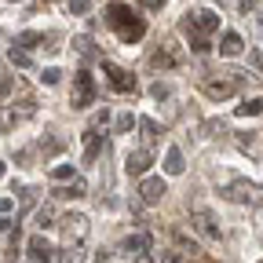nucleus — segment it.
<instances>
[{"label":"nucleus","instance_id":"obj_1","mask_svg":"<svg viewBox=\"0 0 263 263\" xmlns=\"http://www.w3.org/2000/svg\"><path fill=\"white\" fill-rule=\"evenodd\" d=\"M219 194L227 197V201H238V205H259V209H263V186H256V183H249V179L227 183Z\"/></svg>","mask_w":263,"mask_h":263},{"label":"nucleus","instance_id":"obj_2","mask_svg":"<svg viewBox=\"0 0 263 263\" xmlns=\"http://www.w3.org/2000/svg\"><path fill=\"white\" fill-rule=\"evenodd\" d=\"M110 22L117 26V33H121V41H139L143 37V33H146V26L136 18V15H132L124 4H114L110 8Z\"/></svg>","mask_w":263,"mask_h":263},{"label":"nucleus","instance_id":"obj_3","mask_svg":"<svg viewBox=\"0 0 263 263\" xmlns=\"http://www.w3.org/2000/svg\"><path fill=\"white\" fill-rule=\"evenodd\" d=\"M59 230H62L66 245H81V241L88 238V216H81V212L62 216V219H59Z\"/></svg>","mask_w":263,"mask_h":263},{"label":"nucleus","instance_id":"obj_4","mask_svg":"<svg viewBox=\"0 0 263 263\" xmlns=\"http://www.w3.org/2000/svg\"><path fill=\"white\" fill-rule=\"evenodd\" d=\"M190 223H194V230H197L205 241H219V227H216V216H212L209 209L197 205V209L190 212Z\"/></svg>","mask_w":263,"mask_h":263},{"label":"nucleus","instance_id":"obj_5","mask_svg":"<svg viewBox=\"0 0 263 263\" xmlns=\"http://www.w3.org/2000/svg\"><path fill=\"white\" fill-rule=\"evenodd\" d=\"M91 99H95V81H91V73H77L73 77V110H84V106H91Z\"/></svg>","mask_w":263,"mask_h":263},{"label":"nucleus","instance_id":"obj_6","mask_svg":"<svg viewBox=\"0 0 263 263\" xmlns=\"http://www.w3.org/2000/svg\"><path fill=\"white\" fill-rule=\"evenodd\" d=\"M103 73L110 77V88L114 91H136V77H132L128 70H121V66H114V62H103Z\"/></svg>","mask_w":263,"mask_h":263},{"label":"nucleus","instance_id":"obj_7","mask_svg":"<svg viewBox=\"0 0 263 263\" xmlns=\"http://www.w3.org/2000/svg\"><path fill=\"white\" fill-rule=\"evenodd\" d=\"M238 84H241V73H230L223 81H205V95L209 99H230L238 91Z\"/></svg>","mask_w":263,"mask_h":263},{"label":"nucleus","instance_id":"obj_8","mask_svg":"<svg viewBox=\"0 0 263 263\" xmlns=\"http://www.w3.org/2000/svg\"><path fill=\"white\" fill-rule=\"evenodd\" d=\"M164 194H168V186H164V179H161V176H150V179H143V183H139V197H143L146 205H157Z\"/></svg>","mask_w":263,"mask_h":263},{"label":"nucleus","instance_id":"obj_9","mask_svg":"<svg viewBox=\"0 0 263 263\" xmlns=\"http://www.w3.org/2000/svg\"><path fill=\"white\" fill-rule=\"evenodd\" d=\"M216 26H219V18H216L212 11H197L194 18L186 15V22H183V29H186V33H212Z\"/></svg>","mask_w":263,"mask_h":263},{"label":"nucleus","instance_id":"obj_10","mask_svg":"<svg viewBox=\"0 0 263 263\" xmlns=\"http://www.w3.org/2000/svg\"><path fill=\"white\" fill-rule=\"evenodd\" d=\"M150 161H154L150 150H132L128 161H124V172H128V176H143V172L150 168Z\"/></svg>","mask_w":263,"mask_h":263},{"label":"nucleus","instance_id":"obj_11","mask_svg":"<svg viewBox=\"0 0 263 263\" xmlns=\"http://www.w3.org/2000/svg\"><path fill=\"white\" fill-rule=\"evenodd\" d=\"M183 168H186V164H183V150L168 146V154H164V172H168V176H183Z\"/></svg>","mask_w":263,"mask_h":263},{"label":"nucleus","instance_id":"obj_12","mask_svg":"<svg viewBox=\"0 0 263 263\" xmlns=\"http://www.w3.org/2000/svg\"><path fill=\"white\" fill-rule=\"evenodd\" d=\"M29 256L37 259V263H51V245L37 234V238H29Z\"/></svg>","mask_w":263,"mask_h":263},{"label":"nucleus","instance_id":"obj_13","mask_svg":"<svg viewBox=\"0 0 263 263\" xmlns=\"http://www.w3.org/2000/svg\"><path fill=\"white\" fill-rule=\"evenodd\" d=\"M95 157H99V136H95V128H88L84 132V161L91 164Z\"/></svg>","mask_w":263,"mask_h":263},{"label":"nucleus","instance_id":"obj_14","mask_svg":"<svg viewBox=\"0 0 263 263\" xmlns=\"http://www.w3.org/2000/svg\"><path fill=\"white\" fill-rule=\"evenodd\" d=\"M241 48H245V44H241V37H238V33H227V37L219 41V51H223V55H238Z\"/></svg>","mask_w":263,"mask_h":263},{"label":"nucleus","instance_id":"obj_15","mask_svg":"<svg viewBox=\"0 0 263 263\" xmlns=\"http://www.w3.org/2000/svg\"><path fill=\"white\" fill-rule=\"evenodd\" d=\"M256 114H263V99H245L238 106V117H256Z\"/></svg>","mask_w":263,"mask_h":263},{"label":"nucleus","instance_id":"obj_16","mask_svg":"<svg viewBox=\"0 0 263 263\" xmlns=\"http://www.w3.org/2000/svg\"><path fill=\"white\" fill-rule=\"evenodd\" d=\"M84 190H88V186H84V179H73L70 186H59V190H55V197H81Z\"/></svg>","mask_w":263,"mask_h":263},{"label":"nucleus","instance_id":"obj_17","mask_svg":"<svg viewBox=\"0 0 263 263\" xmlns=\"http://www.w3.org/2000/svg\"><path fill=\"white\" fill-rule=\"evenodd\" d=\"M150 66H154V70H168V66H176V59L168 51H154L150 55Z\"/></svg>","mask_w":263,"mask_h":263},{"label":"nucleus","instance_id":"obj_18","mask_svg":"<svg viewBox=\"0 0 263 263\" xmlns=\"http://www.w3.org/2000/svg\"><path fill=\"white\" fill-rule=\"evenodd\" d=\"M186 259H194L190 252H176V249H164L161 252V263H186Z\"/></svg>","mask_w":263,"mask_h":263},{"label":"nucleus","instance_id":"obj_19","mask_svg":"<svg viewBox=\"0 0 263 263\" xmlns=\"http://www.w3.org/2000/svg\"><path fill=\"white\" fill-rule=\"evenodd\" d=\"M77 259H81V252H77V249H70V245H66L59 256H51V263H77Z\"/></svg>","mask_w":263,"mask_h":263},{"label":"nucleus","instance_id":"obj_20","mask_svg":"<svg viewBox=\"0 0 263 263\" xmlns=\"http://www.w3.org/2000/svg\"><path fill=\"white\" fill-rule=\"evenodd\" d=\"M132 124H136V117H132V114H117V121H114L117 136H124V132H132Z\"/></svg>","mask_w":263,"mask_h":263},{"label":"nucleus","instance_id":"obj_21","mask_svg":"<svg viewBox=\"0 0 263 263\" xmlns=\"http://www.w3.org/2000/svg\"><path fill=\"white\" fill-rule=\"evenodd\" d=\"M146 245H150V238H146V234H136V238H128V241H124V249H128V252H143Z\"/></svg>","mask_w":263,"mask_h":263},{"label":"nucleus","instance_id":"obj_22","mask_svg":"<svg viewBox=\"0 0 263 263\" xmlns=\"http://www.w3.org/2000/svg\"><path fill=\"white\" fill-rule=\"evenodd\" d=\"M51 179H55V183L73 179V164H59V168H51Z\"/></svg>","mask_w":263,"mask_h":263},{"label":"nucleus","instance_id":"obj_23","mask_svg":"<svg viewBox=\"0 0 263 263\" xmlns=\"http://www.w3.org/2000/svg\"><path fill=\"white\" fill-rule=\"evenodd\" d=\"M51 219H55V212H51V209H37V227H41V230H48V227H51Z\"/></svg>","mask_w":263,"mask_h":263},{"label":"nucleus","instance_id":"obj_24","mask_svg":"<svg viewBox=\"0 0 263 263\" xmlns=\"http://www.w3.org/2000/svg\"><path fill=\"white\" fill-rule=\"evenodd\" d=\"M139 128L146 132V139H157V124H154L150 117H143V121H139Z\"/></svg>","mask_w":263,"mask_h":263},{"label":"nucleus","instance_id":"obj_25","mask_svg":"<svg viewBox=\"0 0 263 263\" xmlns=\"http://www.w3.org/2000/svg\"><path fill=\"white\" fill-rule=\"evenodd\" d=\"M150 95H154V99H168V84H161V81H157V84L150 88Z\"/></svg>","mask_w":263,"mask_h":263},{"label":"nucleus","instance_id":"obj_26","mask_svg":"<svg viewBox=\"0 0 263 263\" xmlns=\"http://www.w3.org/2000/svg\"><path fill=\"white\" fill-rule=\"evenodd\" d=\"M11 62H15V66H29V55H22V51H11Z\"/></svg>","mask_w":263,"mask_h":263},{"label":"nucleus","instance_id":"obj_27","mask_svg":"<svg viewBox=\"0 0 263 263\" xmlns=\"http://www.w3.org/2000/svg\"><path fill=\"white\" fill-rule=\"evenodd\" d=\"M59 77H62L59 70H44V84H59Z\"/></svg>","mask_w":263,"mask_h":263},{"label":"nucleus","instance_id":"obj_28","mask_svg":"<svg viewBox=\"0 0 263 263\" xmlns=\"http://www.w3.org/2000/svg\"><path fill=\"white\" fill-rule=\"evenodd\" d=\"M70 8L73 11H88V0H70Z\"/></svg>","mask_w":263,"mask_h":263},{"label":"nucleus","instance_id":"obj_29","mask_svg":"<svg viewBox=\"0 0 263 263\" xmlns=\"http://www.w3.org/2000/svg\"><path fill=\"white\" fill-rule=\"evenodd\" d=\"M252 66H256V70H263V51H252Z\"/></svg>","mask_w":263,"mask_h":263},{"label":"nucleus","instance_id":"obj_30","mask_svg":"<svg viewBox=\"0 0 263 263\" xmlns=\"http://www.w3.org/2000/svg\"><path fill=\"white\" fill-rule=\"evenodd\" d=\"M136 263H154V256L150 252H136Z\"/></svg>","mask_w":263,"mask_h":263},{"label":"nucleus","instance_id":"obj_31","mask_svg":"<svg viewBox=\"0 0 263 263\" xmlns=\"http://www.w3.org/2000/svg\"><path fill=\"white\" fill-rule=\"evenodd\" d=\"M4 212H11V201H8V197L0 201V216H4Z\"/></svg>","mask_w":263,"mask_h":263},{"label":"nucleus","instance_id":"obj_32","mask_svg":"<svg viewBox=\"0 0 263 263\" xmlns=\"http://www.w3.org/2000/svg\"><path fill=\"white\" fill-rule=\"evenodd\" d=\"M143 4H146V8H154V11H157V8H161V0H143Z\"/></svg>","mask_w":263,"mask_h":263},{"label":"nucleus","instance_id":"obj_33","mask_svg":"<svg viewBox=\"0 0 263 263\" xmlns=\"http://www.w3.org/2000/svg\"><path fill=\"white\" fill-rule=\"evenodd\" d=\"M0 176H4V164H0Z\"/></svg>","mask_w":263,"mask_h":263},{"label":"nucleus","instance_id":"obj_34","mask_svg":"<svg viewBox=\"0 0 263 263\" xmlns=\"http://www.w3.org/2000/svg\"><path fill=\"white\" fill-rule=\"evenodd\" d=\"M259 263H263V259H259Z\"/></svg>","mask_w":263,"mask_h":263}]
</instances>
